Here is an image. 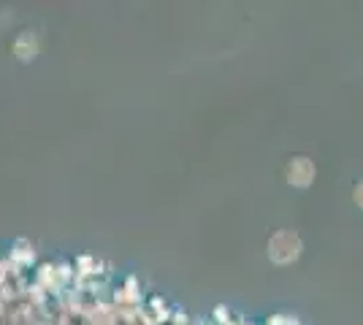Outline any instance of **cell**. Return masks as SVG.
<instances>
[{
	"mask_svg": "<svg viewBox=\"0 0 363 325\" xmlns=\"http://www.w3.org/2000/svg\"><path fill=\"white\" fill-rule=\"evenodd\" d=\"M355 201H358V204L363 206V182L358 185V190H355Z\"/></svg>",
	"mask_w": 363,
	"mask_h": 325,
	"instance_id": "obj_3",
	"label": "cell"
},
{
	"mask_svg": "<svg viewBox=\"0 0 363 325\" xmlns=\"http://www.w3.org/2000/svg\"><path fill=\"white\" fill-rule=\"evenodd\" d=\"M298 252H301V241L290 231H282V233H277L274 239L269 241V255L277 263H290V260L298 257Z\"/></svg>",
	"mask_w": 363,
	"mask_h": 325,
	"instance_id": "obj_1",
	"label": "cell"
},
{
	"mask_svg": "<svg viewBox=\"0 0 363 325\" xmlns=\"http://www.w3.org/2000/svg\"><path fill=\"white\" fill-rule=\"evenodd\" d=\"M312 176H314V168H312V163L307 157H295V160H290V166H288V179L293 182L295 188H307Z\"/></svg>",
	"mask_w": 363,
	"mask_h": 325,
	"instance_id": "obj_2",
	"label": "cell"
}]
</instances>
